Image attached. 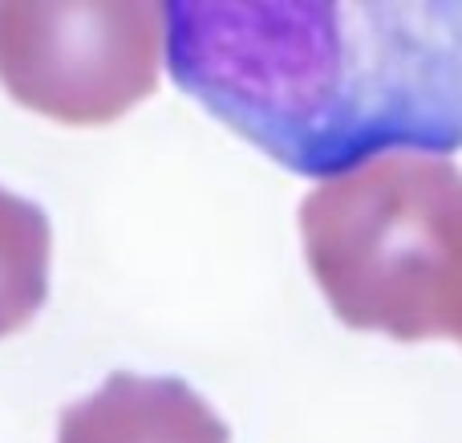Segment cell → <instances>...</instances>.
Wrapping results in <instances>:
<instances>
[{"instance_id": "3", "label": "cell", "mask_w": 462, "mask_h": 443, "mask_svg": "<svg viewBox=\"0 0 462 443\" xmlns=\"http://www.w3.org/2000/svg\"><path fill=\"white\" fill-rule=\"evenodd\" d=\"M167 5H0V81L65 127H102L154 94Z\"/></svg>"}, {"instance_id": "1", "label": "cell", "mask_w": 462, "mask_h": 443, "mask_svg": "<svg viewBox=\"0 0 462 443\" xmlns=\"http://www.w3.org/2000/svg\"><path fill=\"white\" fill-rule=\"evenodd\" d=\"M167 70L292 175L462 146V0H175Z\"/></svg>"}, {"instance_id": "6", "label": "cell", "mask_w": 462, "mask_h": 443, "mask_svg": "<svg viewBox=\"0 0 462 443\" xmlns=\"http://www.w3.org/2000/svg\"><path fill=\"white\" fill-rule=\"evenodd\" d=\"M447 338H455L462 346V273L455 285V297H450V317H447Z\"/></svg>"}, {"instance_id": "4", "label": "cell", "mask_w": 462, "mask_h": 443, "mask_svg": "<svg viewBox=\"0 0 462 443\" xmlns=\"http://www.w3.org/2000/svg\"><path fill=\"white\" fill-rule=\"evenodd\" d=\"M57 443H231V431L183 379L114 371L102 391L61 411Z\"/></svg>"}, {"instance_id": "2", "label": "cell", "mask_w": 462, "mask_h": 443, "mask_svg": "<svg viewBox=\"0 0 462 443\" xmlns=\"http://www.w3.org/2000/svg\"><path fill=\"white\" fill-rule=\"evenodd\" d=\"M304 260L349 330L447 338L462 269V171L439 155H385L325 179L300 203Z\"/></svg>"}, {"instance_id": "5", "label": "cell", "mask_w": 462, "mask_h": 443, "mask_svg": "<svg viewBox=\"0 0 462 443\" xmlns=\"http://www.w3.org/2000/svg\"><path fill=\"white\" fill-rule=\"evenodd\" d=\"M53 228L32 200L0 187V338L24 330L49 297Z\"/></svg>"}]
</instances>
